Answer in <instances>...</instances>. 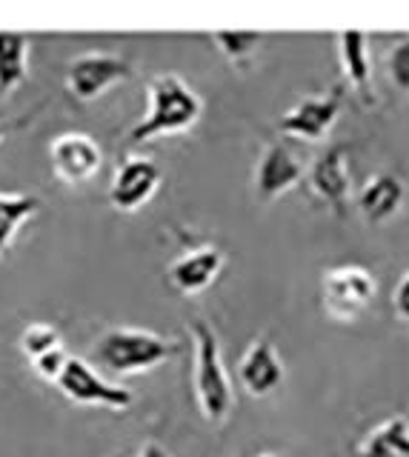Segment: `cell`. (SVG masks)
Wrapping results in <instances>:
<instances>
[{
  "mask_svg": "<svg viewBox=\"0 0 409 457\" xmlns=\"http://www.w3.org/2000/svg\"><path fill=\"white\" fill-rule=\"evenodd\" d=\"M192 337H195V397L201 406L204 418L209 423H223L227 414L232 411L235 395H232V380L223 369L221 357V343L215 328L195 320L192 323Z\"/></svg>",
  "mask_w": 409,
  "mask_h": 457,
  "instance_id": "cell-3",
  "label": "cell"
},
{
  "mask_svg": "<svg viewBox=\"0 0 409 457\" xmlns=\"http://www.w3.org/2000/svg\"><path fill=\"white\" fill-rule=\"evenodd\" d=\"M258 457H278V454H270V452H266V454H258Z\"/></svg>",
  "mask_w": 409,
  "mask_h": 457,
  "instance_id": "cell-26",
  "label": "cell"
},
{
  "mask_svg": "<svg viewBox=\"0 0 409 457\" xmlns=\"http://www.w3.org/2000/svg\"><path fill=\"white\" fill-rule=\"evenodd\" d=\"M223 269V254L215 246H201L187 254H180L178 261L169 266V280L183 295H197L209 289Z\"/></svg>",
  "mask_w": 409,
  "mask_h": 457,
  "instance_id": "cell-13",
  "label": "cell"
},
{
  "mask_svg": "<svg viewBox=\"0 0 409 457\" xmlns=\"http://www.w3.org/2000/svg\"><path fill=\"white\" fill-rule=\"evenodd\" d=\"M389 80L395 83V89H401L409 95V37H401L392 43L389 57H387Z\"/></svg>",
  "mask_w": 409,
  "mask_h": 457,
  "instance_id": "cell-21",
  "label": "cell"
},
{
  "mask_svg": "<svg viewBox=\"0 0 409 457\" xmlns=\"http://www.w3.org/2000/svg\"><path fill=\"white\" fill-rule=\"evenodd\" d=\"M238 380H241V386L252 397L272 395L284 383V361H280L270 337H258L246 349V354L241 357V366H238Z\"/></svg>",
  "mask_w": 409,
  "mask_h": 457,
  "instance_id": "cell-11",
  "label": "cell"
},
{
  "mask_svg": "<svg viewBox=\"0 0 409 457\" xmlns=\"http://www.w3.org/2000/svg\"><path fill=\"white\" fill-rule=\"evenodd\" d=\"M138 457H172V454H169V449H163L161 443L152 440V443H146V446L138 452Z\"/></svg>",
  "mask_w": 409,
  "mask_h": 457,
  "instance_id": "cell-24",
  "label": "cell"
},
{
  "mask_svg": "<svg viewBox=\"0 0 409 457\" xmlns=\"http://www.w3.org/2000/svg\"><path fill=\"white\" fill-rule=\"evenodd\" d=\"M392 306H395V312H398V318L409 323V271L401 278V283L395 286Z\"/></svg>",
  "mask_w": 409,
  "mask_h": 457,
  "instance_id": "cell-23",
  "label": "cell"
},
{
  "mask_svg": "<svg viewBox=\"0 0 409 457\" xmlns=\"http://www.w3.org/2000/svg\"><path fill=\"white\" fill-rule=\"evenodd\" d=\"M66 361H69V354H66L63 346H61V349H52V352H46V354H40L38 361H32V366H35V371H38L40 378H46V380L54 383V378L61 375V369H63Z\"/></svg>",
  "mask_w": 409,
  "mask_h": 457,
  "instance_id": "cell-22",
  "label": "cell"
},
{
  "mask_svg": "<svg viewBox=\"0 0 409 457\" xmlns=\"http://www.w3.org/2000/svg\"><path fill=\"white\" fill-rule=\"evenodd\" d=\"M40 212L38 195H15L0 192V254H6L15 243L21 226Z\"/></svg>",
  "mask_w": 409,
  "mask_h": 457,
  "instance_id": "cell-17",
  "label": "cell"
},
{
  "mask_svg": "<svg viewBox=\"0 0 409 457\" xmlns=\"http://www.w3.org/2000/svg\"><path fill=\"white\" fill-rule=\"evenodd\" d=\"M29 75V37L0 32V97H6Z\"/></svg>",
  "mask_w": 409,
  "mask_h": 457,
  "instance_id": "cell-16",
  "label": "cell"
},
{
  "mask_svg": "<svg viewBox=\"0 0 409 457\" xmlns=\"http://www.w3.org/2000/svg\"><path fill=\"white\" fill-rule=\"evenodd\" d=\"M132 78V66L109 52H83L66 63V89L78 100L101 97L109 86Z\"/></svg>",
  "mask_w": 409,
  "mask_h": 457,
  "instance_id": "cell-6",
  "label": "cell"
},
{
  "mask_svg": "<svg viewBox=\"0 0 409 457\" xmlns=\"http://www.w3.org/2000/svg\"><path fill=\"white\" fill-rule=\"evenodd\" d=\"M6 132H9V126H6V123H0V140L6 137Z\"/></svg>",
  "mask_w": 409,
  "mask_h": 457,
  "instance_id": "cell-25",
  "label": "cell"
},
{
  "mask_svg": "<svg viewBox=\"0 0 409 457\" xmlns=\"http://www.w3.org/2000/svg\"><path fill=\"white\" fill-rule=\"evenodd\" d=\"M213 40L218 43L223 57H230V61H246L258 49L261 32H215Z\"/></svg>",
  "mask_w": 409,
  "mask_h": 457,
  "instance_id": "cell-20",
  "label": "cell"
},
{
  "mask_svg": "<svg viewBox=\"0 0 409 457\" xmlns=\"http://www.w3.org/2000/svg\"><path fill=\"white\" fill-rule=\"evenodd\" d=\"M161 186V166L144 154L123 157L109 186V204L118 212H138L146 206Z\"/></svg>",
  "mask_w": 409,
  "mask_h": 457,
  "instance_id": "cell-8",
  "label": "cell"
},
{
  "mask_svg": "<svg viewBox=\"0 0 409 457\" xmlns=\"http://www.w3.org/2000/svg\"><path fill=\"white\" fill-rule=\"evenodd\" d=\"M309 186H313V192L323 200V204H330L332 212L341 218L346 212L349 195H352L349 161H346L344 146H332L318 157L313 169H309Z\"/></svg>",
  "mask_w": 409,
  "mask_h": 457,
  "instance_id": "cell-10",
  "label": "cell"
},
{
  "mask_svg": "<svg viewBox=\"0 0 409 457\" xmlns=\"http://www.w3.org/2000/svg\"><path fill=\"white\" fill-rule=\"evenodd\" d=\"M180 352L175 340L161 337L146 328L112 326L92 343V363L101 366L109 375H140L158 363L169 361Z\"/></svg>",
  "mask_w": 409,
  "mask_h": 457,
  "instance_id": "cell-1",
  "label": "cell"
},
{
  "mask_svg": "<svg viewBox=\"0 0 409 457\" xmlns=\"http://www.w3.org/2000/svg\"><path fill=\"white\" fill-rule=\"evenodd\" d=\"M146 92H149V112L129 132V143H135V146L163 135L187 132V129L197 123L204 112V100L178 75H154Z\"/></svg>",
  "mask_w": 409,
  "mask_h": 457,
  "instance_id": "cell-2",
  "label": "cell"
},
{
  "mask_svg": "<svg viewBox=\"0 0 409 457\" xmlns=\"http://www.w3.org/2000/svg\"><path fill=\"white\" fill-rule=\"evenodd\" d=\"M361 457H409V420L389 418L363 440Z\"/></svg>",
  "mask_w": 409,
  "mask_h": 457,
  "instance_id": "cell-18",
  "label": "cell"
},
{
  "mask_svg": "<svg viewBox=\"0 0 409 457\" xmlns=\"http://www.w3.org/2000/svg\"><path fill=\"white\" fill-rule=\"evenodd\" d=\"M404 195H406L404 180L398 175H392V171H378V175H372L361 189V197H358L361 214L375 226L387 223L401 212Z\"/></svg>",
  "mask_w": 409,
  "mask_h": 457,
  "instance_id": "cell-14",
  "label": "cell"
},
{
  "mask_svg": "<svg viewBox=\"0 0 409 457\" xmlns=\"http://www.w3.org/2000/svg\"><path fill=\"white\" fill-rule=\"evenodd\" d=\"M54 386L61 389L63 397L80 406H106V409H129L132 406V392L123 386L109 383L104 375H97L92 363L80 361V357H69L63 363L61 375L54 378Z\"/></svg>",
  "mask_w": 409,
  "mask_h": 457,
  "instance_id": "cell-5",
  "label": "cell"
},
{
  "mask_svg": "<svg viewBox=\"0 0 409 457\" xmlns=\"http://www.w3.org/2000/svg\"><path fill=\"white\" fill-rule=\"evenodd\" d=\"M375 278L361 266H335L323 271L321 295H323V309L330 318L349 323L358 314H363L375 300Z\"/></svg>",
  "mask_w": 409,
  "mask_h": 457,
  "instance_id": "cell-4",
  "label": "cell"
},
{
  "mask_svg": "<svg viewBox=\"0 0 409 457\" xmlns=\"http://www.w3.org/2000/svg\"><path fill=\"white\" fill-rule=\"evenodd\" d=\"M52 349H61V335L58 328L49 323H32L23 328L21 335V352L29 357V361H38L40 354H46Z\"/></svg>",
  "mask_w": 409,
  "mask_h": 457,
  "instance_id": "cell-19",
  "label": "cell"
},
{
  "mask_svg": "<svg viewBox=\"0 0 409 457\" xmlns=\"http://www.w3.org/2000/svg\"><path fill=\"white\" fill-rule=\"evenodd\" d=\"M338 52H341V66L346 71L349 83L370 100L372 89V61H370V37L358 29H344L338 35Z\"/></svg>",
  "mask_w": 409,
  "mask_h": 457,
  "instance_id": "cell-15",
  "label": "cell"
},
{
  "mask_svg": "<svg viewBox=\"0 0 409 457\" xmlns=\"http://www.w3.org/2000/svg\"><path fill=\"white\" fill-rule=\"evenodd\" d=\"M52 169L63 183L83 186L89 183L104 166V149L87 132H63L49 146Z\"/></svg>",
  "mask_w": 409,
  "mask_h": 457,
  "instance_id": "cell-7",
  "label": "cell"
},
{
  "mask_svg": "<svg viewBox=\"0 0 409 457\" xmlns=\"http://www.w3.org/2000/svg\"><path fill=\"white\" fill-rule=\"evenodd\" d=\"M341 104H344V86H335L323 97H306L280 118V132L301 140L327 137L338 120V114H341Z\"/></svg>",
  "mask_w": 409,
  "mask_h": 457,
  "instance_id": "cell-9",
  "label": "cell"
},
{
  "mask_svg": "<svg viewBox=\"0 0 409 457\" xmlns=\"http://www.w3.org/2000/svg\"><path fill=\"white\" fill-rule=\"evenodd\" d=\"M304 178V166L295 161V154L284 146V143H270L263 149L261 161L255 166V192L261 200H275L287 195L292 186H298Z\"/></svg>",
  "mask_w": 409,
  "mask_h": 457,
  "instance_id": "cell-12",
  "label": "cell"
}]
</instances>
